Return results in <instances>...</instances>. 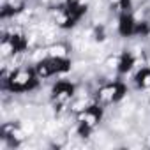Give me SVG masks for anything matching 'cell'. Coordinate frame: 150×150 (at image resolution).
Listing matches in <instances>:
<instances>
[{
	"label": "cell",
	"instance_id": "cell-1",
	"mask_svg": "<svg viewBox=\"0 0 150 150\" xmlns=\"http://www.w3.org/2000/svg\"><path fill=\"white\" fill-rule=\"evenodd\" d=\"M41 85V80L37 76V72L28 65H21V67H14L9 72L4 71V90L9 94H30L34 90H37Z\"/></svg>",
	"mask_w": 150,
	"mask_h": 150
},
{
	"label": "cell",
	"instance_id": "cell-2",
	"mask_svg": "<svg viewBox=\"0 0 150 150\" xmlns=\"http://www.w3.org/2000/svg\"><path fill=\"white\" fill-rule=\"evenodd\" d=\"M127 92H129V88L122 80H110V81H104L103 85L97 87L94 99L99 101L103 106L118 104L120 101H124L127 97Z\"/></svg>",
	"mask_w": 150,
	"mask_h": 150
},
{
	"label": "cell",
	"instance_id": "cell-3",
	"mask_svg": "<svg viewBox=\"0 0 150 150\" xmlns=\"http://www.w3.org/2000/svg\"><path fill=\"white\" fill-rule=\"evenodd\" d=\"M30 48V41L28 37L20 32V30H11L7 34L2 35V42H0V50H2V57L4 58H14L18 55L27 53Z\"/></svg>",
	"mask_w": 150,
	"mask_h": 150
},
{
	"label": "cell",
	"instance_id": "cell-4",
	"mask_svg": "<svg viewBox=\"0 0 150 150\" xmlns=\"http://www.w3.org/2000/svg\"><path fill=\"white\" fill-rule=\"evenodd\" d=\"M74 124H81V125H87L90 129L96 131V127L103 122L104 118V106L99 103V101H90L85 108L74 111Z\"/></svg>",
	"mask_w": 150,
	"mask_h": 150
},
{
	"label": "cell",
	"instance_id": "cell-5",
	"mask_svg": "<svg viewBox=\"0 0 150 150\" xmlns=\"http://www.w3.org/2000/svg\"><path fill=\"white\" fill-rule=\"evenodd\" d=\"M76 94H78V88H76V85H74L71 80L57 78L55 83L51 85V99L60 108L71 106V103L76 99Z\"/></svg>",
	"mask_w": 150,
	"mask_h": 150
},
{
	"label": "cell",
	"instance_id": "cell-6",
	"mask_svg": "<svg viewBox=\"0 0 150 150\" xmlns=\"http://www.w3.org/2000/svg\"><path fill=\"white\" fill-rule=\"evenodd\" d=\"M106 64H108V67H111V69L117 71L118 76H125V74H131L136 69L138 58H136V55L132 51L124 50V51H118L113 57H110Z\"/></svg>",
	"mask_w": 150,
	"mask_h": 150
},
{
	"label": "cell",
	"instance_id": "cell-7",
	"mask_svg": "<svg viewBox=\"0 0 150 150\" xmlns=\"http://www.w3.org/2000/svg\"><path fill=\"white\" fill-rule=\"evenodd\" d=\"M138 16L132 11L118 14V23H117V32L120 37H136V28H138Z\"/></svg>",
	"mask_w": 150,
	"mask_h": 150
},
{
	"label": "cell",
	"instance_id": "cell-8",
	"mask_svg": "<svg viewBox=\"0 0 150 150\" xmlns=\"http://www.w3.org/2000/svg\"><path fill=\"white\" fill-rule=\"evenodd\" d=\"M132 83L138 90H143V92L150 90V67L148 65H141L136 69L132 76Z\"/></svg>",
	"mask_w": 150,
	"mask_h": 150
},
{
	"label": "cell",
	"instance_id": "cell-9",
	"mask_svg": "<svg viewBox=\"0 0 150 150\" xmlns=\"http://www.w3.org/2000/svg\"><path fill=\"white\" fill-rule=\"evenodd\" d=\"M69 51H71L69 46L62 41L53 42L46 48V55H50V57H69Z\"/></svg>",
	"mask_w": 150,
	"mask_h": 150
}]
</instances>
